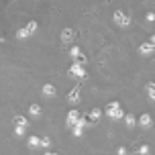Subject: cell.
<instances>
[{
  "label": "cell",
  "instance_id": "6da1fadb",
  "mask_svg": "<svg viewBox=\"0 0 155 155\" xmlns=\"http://www.w3.org/2000/svg\"><path fill=\"white\" fill-rule=\"evenodd\" d=\"M104 112H106V116L112 118V120H120V118H124V110H123V106H120V102H118V100L108 102L106 108H104Z\"/></svg>",
  "mask_w": 155,
  "mask_h": 155
},
{
  "label": "cell",
  "instance_id": "7a4b0ae2",
  "mask_svg": "<svg viewBox=\"0 0 155 155\" xmlns=\"http://www.w3.org/2000/svg\"><path fill=\"white\" fill-rule=\"evenodd\" d=\"M112 18H114V23L118 25V27H123V29L131 27V15H129L127 10H114Z\"/></svg>",
  "mask_w": 155,
  "mask_h": 155
},
{
  "label": "cell",
  "instance_id": "3957f363",
  "mask_svg": "<svg viewBox=\"0 0 155 155\" xmlns=\"http://www.w3.org/2000/svg\"><path fill=\"white\" fill-rule=\"evenodd\" d=\"M80 92H82V90H80V86H74L70 92H68V96H65L68 104H74V106L80 104V98H82V94H80Z\"/></svg>",
  "mask_w": 155,
  "mask_h": 155
},
{
  "label": "cell",
  "instance_id": "277c9868",
  "mask_svg": "<svg viewBox=\"0 0 155 155\" xmlns=\"http://www.w3.org/2000/svg\"><path fill=\"white\" fill-rule=\"evenodd\" d=\"M70 57L74 59V63H82V65L86 63V55L80 51V47H78V45H71L70 47Z\"/></svg>",
  "mask_w": 155,
  "mask_h": 155
},
{
  "label": "cell",
  "instance_id": "5b68a950",
  "mask_svg": "<svg viewBox=\"0 0 155 155\" xmlns=\"http://www.w3.org/2000/svg\"><path fill=\"white\" fill-rule=\"evenodd\" d=\"M68 71H70V76L80 78V80L88 76V74H86V68L82 65V63H71V65H70V70H68Z\"/></svg>",
  "mask_w": 155,
  "mask_h": 155
},
{
  "label": "cell",
  "instance_id": "8992f818",
  "mask_svg": "<svg viewBox=\"0 0 155 155\" xmlns=\"http://www.w3.org/2000/svg\"><path fill=\"white\" fill-rule=\"evenodd\" d=\"M80 116H82V114H80L76 108H71L70 112H68V116H65V123H68V127H70V129L78 123V120H80Z\"/></svg>",
  "mask_w": 155,
  "mask_h": 155
},
{
  "label": "cell",
  "instance_id": "52a82bcc",
  "mask_svg": "<svg viewBox=\"0 0 155 155\" xmlns=\"http://www.w3.org/2000/svg\"><path fill=\"white\" fill-rule=\"evenodd\" d=\"M74 37H76V33H74V29H70V27L61 31V43H65V45L74 43Z\"/></svg>",
  "mask_w": 155,
  "mask_h": 155
},
{
  "label": "cell",
  "instance_id": "ba28073f",
  "mask_svg": "<svg viewBox=\"0 0 155 155\" xmlns=\"http://www.w3.org/2000/svg\"><path fill=\"white\" fill-rule=\"evenodd\" d=\"M155 53V47L151 45V43H141L139 45V55H143V57H147V55H153Z\"/></svg>",
  "mask_w": 155,
  "mask_h": 155
},
{
  "label": "cell",
  "instance_id": "9c48e42d",
  "mask_svg": "<svg viewBox=\"0 0 155 155\" xmlns=\"http://www.w3.org/2000/svg\"><path fill=\"white\" fill-rule=\"evenodd\" d=\"M41 94H43L45 98H55L57 90H55V86H53V84H45L43 88H41Z\"/></svg>",
  "mask_w": 155,
  "mask_h": 155
},
{
  "label": "cell",
  "instance_id": "30bf717a",
  "mask_svg": "<svg viewBox=\"0 0 155 155\" xmlns=\"http://www.w3.org/2000/svg\"><path fill=\"white\" fill-rule=\"evenodd\" d=\"M139 124L143 127V129H151V124H153V120H151V114H141L139 116Z\"/></svg>",
  "mask_w": 155,
  "mask_h": 155
},
{
  "label": "cell",
  "instance_id": "8fae6325",
  "mask_svg": "<svg viewBox=\"0 0 155 155\" xmlns=\"http://www.w3.org/2000/svg\"><path fill=\"white\" fill-rule=\"evenodd\" d=\"M124 124H127L129 129H133L135 124H139V118H135L133 112H127V114H124Z\"/></svg>",
  "mask_w": 155,
  "mask_h": 155
},
{
  "label": "cell",
  "instance_id": "7c38bea8",
  "mask_svg": "<svg viewBox=\"0 0 155 155\" xmlns=\"http://www.w3.org/2000/svg\"><path fill=\"white\" fill-rule=\"evenodd\" d=\"M27 145H29L31 149H37V147H41V139L33 135V137H29V139H27Z\"/></svg>",
  "mask_w": 155,
  "mask_h": 155
},
{
  "label": "cell",
  "instance_id": "4fadbf2b",
  "mask_svg": "<svg viewBox=\"0 0 155 155\" xmlns=\"http://www.w3.org/2000/svg\"><path fill=\"white\" fill-rule=\"evenodd\" d=\"M29 114H31L33 118H39V116H41V106H39V104H31V106H29Z\"/></svg>",
  "mask_w": 155,
  "mask_h": 155
},
{
  "label": "cell",
  "instance_id": "5bb4252c",
  "mask_svg": "<svg viewBox=\"0 0 155 155\" xmlns=\"http://www.w3.org/2000/svg\"><path fill=\"white\" fill-rule=\"evenodd\" d=\"M88 116H90V120H92V123H96V120L102 116V110L100 108H92L90 112H88Z\"/></svg>",
  "mask_w": 155,
  "mask_h": 155
},
{
  "label": "cell",
  "instance_id": "9a60e30c",
  "mask_svg": "<svg viewBox=\"0 0 155 155\" xmlns=\"http://www.w3.org/2000/svg\"><path fill=\"white\" fill-rule=\"evenodd\" d=\"M29 37H31V33H29L27 27H21V29L16 31V39H29Z\"/></svg>",
  "mask_w": 155,
  "mask_h": 155
},
{
  "label": "cell",
  "instance_id": "2e32d148",
  "mask_svg": "<svg viewBox=\"0 0 155 155\" xmlns=\"http://www.w3.org/2000/svg\"><path fill=\"white\" fill-rule=\"evenodd\" d=\"M133 155H151V149H149V145H141Z\"/></svg>",
  "mask_w": 155,
  "mask_h": 155
},
{
  "label": "cell",
  "instance_id": "e0dca14e",
  "mask_svg": "<svg viewBox=\"0 0 155 155\" xmlns=\"http://www.w3.org/2000/svg\"><path fill=\"white\" fill-rule=\"evenodd\" d=\"M27 29H29V33H37V29H39V25H37V21H29V23H27Z\"/></svg>",
  "mask_w": 155,
  "mask_h": 155
},
{
  "label": "cell",
  "instance_id": "ac0fdd59",
  "mask_svg": "<svg viewBox=\"0 0 155 155\" xmlns=\"http://www.w3.org/2000/svg\"><path fill=\"white\" fill-rule=\"evenodd\" d=\"M147 96H149L151 102H155V88H153V84H147Z\"/></svg>",
  "mask_w": 155,
  "mask_h": 155
},
{
  "label": "cell",
  "instance_id": "d6986e66",
  "mask_svg": "<svg viewBox=\"0 0 155 155\" xmlns=\"http://www.w3.org/2000/svg\"><path fill=\"white\" fill-rule=\"evenodd\" d=\"M15 124H21V127H29V120L25 116H15Z\"/></svg>",
  "mask_w": 155,
  "mask_h": 155
},
{
  "label": "cell",
  "instance_id": "ffe728a7",
  "mask_svg": "<svg viewBox=\"0 0 155 155\" xmlns=\"http://www.w3.org/2000/svg\"><path fill=\"white\" fill-rule=\"evenodd\" d=\"M25 131H27V127H21V124H15V133H16V137H25Z\"/></svg>",
  "mask_w": 155,
  "mask_h": 155
},
{
  "label": "cell",
  "instance_id": "44dd1931",
  "mask_svg": "<svg viewBox=\"0 0 155 155\" xmlns=\"http://www.w3.org/2000/svg\"><path fill=\"white\" fill-rule=\"evenodd\" d=\"M82 133H84V129H82V127H71V135H74V137H82Z\"/></svg>",
  "mask_w": 155,
  "mask_h": 155
},
{
  "label": "cell",
  "instance_id": "7402d4cb",
  "mask_svg": "<svg viewBox=\"0 0 155 155\" xmlns=\"http://www.w3.org/2000/svg\"><path fill=\"white\" fill-rule=\"evenodd\" d=\"M145 21H147L149 25H153V23H155V12H153V10H149L147 15H145Z\"/></svg>",
  "mask_w": 155,
  "mask_h": 155
},
{
  "label": "cell",
  "instance_id": "603a6c76",
  "mask_svg": "<svg viewBox=\"0 0 155 155\" xmlns=\"http://www.w3.org/2000/svg\"><path fill=\"white\" fill-rule=\"evenodd\" d=\"M78 127H82V129H86V124H88V118H86V116H80V120H78ZM76 124H74V127H76Z\"/></svg>",
  "mask_w": 155,
  "mask_h": 155
},
{
  "label": "cell",
  "instance_id": "cb8c5ba5",
  "mask_svg": "<svg viewBox=\"0 0 155 155\" xmlns=\"http://www.w3.org/2000/svg\"><path fill=\"white\" fill-rule=\"evenodd\" d=\"M49 145H51V139H49V137H41V147L49 149Z\"/></svg>",
  "mask_w": 155,
  "mask_h": 155
},
{
  "label": "cell",
  "instance_id": "d4e9b609",
  "mask_svg": "<svg viewBox=\"0 0 155 155\" xmlns=\"http://www.w3.org/2000/svg\"><path fill=\"white\" fill-rule=\"evenodd\" d=\"M116 155H127V149H124V147H118V149H116Z\"/></svg>",
  "mask_w": 155,
  "mask_h": 155
},
{
  "label": "cell",
  "instance_id": "484cf974",
  "mask_svg": "<svg viewBox=\"0 0 155 155\" xmlns=\"http://www.w3.org/2000/svg\"><path fill=\"white\" fill-rule=\"evenodd\" d=\"M149 43H151V45L155 47V35H151V39H149Z\"/></svg>",
  "mask_w": 155,
  "mask_h": 155
},
{
  "label": "cell",
  "instance_id": "4316f807",
  "mask_svg": "<svg viewBox=\"0 0 155 155\" xmlns=\"http://www.w3.org/2000/svg\"><path fill=\"white\" fill-rule=\"evenodd\" d=\"M45 155H57V153H53V151H45Z\"/></svg>",
  "mask_w": 155,
  "mask_h": 155
},
{
  "label": "cell",
  "instance_id": "83f0119b",
  "mask_svg": "<svg viewBox=\"0 0 155 155\" xmlns=\"http://www.w3.org/2000/svg\"><path fill=\"white\" fill-rule=\"evenodd\" d=\"M153 88H155V82H153Z\"/></svg>",
  "mask_w": 155,
  "mask_h": 155
}]
</instances>
